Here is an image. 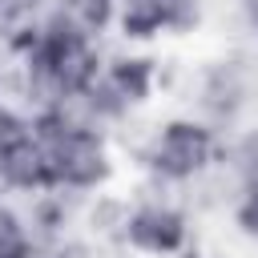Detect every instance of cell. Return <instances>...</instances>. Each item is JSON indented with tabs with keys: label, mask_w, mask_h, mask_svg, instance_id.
<instances>
[{
	"label": "cell",
	"mask_w": 258,
	"mask_h": 258,
	"mask_svg": "<svg viewBox=\"0 0 258 258\" xmlns=\"http://www.w3.org/2000/svg\"><path fill=\"white\" fill-rule=\"evenodd\" d=\"M214 157H218V137L206 121H194V117L165 121L145 145V161H149L153 177L169 181V185L202 177L214 165Z\"/></svg>",
	"instance_id": "2"
},
{
	"label": "cell",
	"mask_w": 258,
	"mask_h": 258,
	"mask_svg": "<svg viewBox=\"0 0 258 258\" xmlns=\"http://www.w3.org/2000/svg\"><path fill=\"white\" fill-rule=\"evenodd\" d=\"M198 0H117V28L125 40H149L198 24Z\"/></svg>",
	"instance_id": "4"
},
{
	"label": "cell",
	"mask_w": 258,
	"mask_h": 258,
	"mask_svg": "<svg viewBox=\"0 0 258 258\" xmlns=\"http://www.w3.org/2000/svg\"><path fill=\"white\" fill-rule=\"evenodd\" d=\"M44 0H0V40H16L28 28H36V12Z\"/></svg>",
	"instance_id": "7"
},
{
	"label": "cell",
	"mask_w": 258,
	"mask_h": 258,
	"mask_svg": "<svg viewBox=\"0 0 258 258\" xmlns=\"http://www.w3.org/2000/svg\"><path fill=\"white\" fill-rule=\"evenodd\" d=\"M44 153H48V169H52V189H73V194H89L97 185L109 181L113 173V153L101 129H69L56 125L48 117H32Z\"/></svg>",
	"instance_id": "1"
},
{
	"label": "cell",
	"mask_w": 258,
	"mask_h": 258,
	"mask_svg": "<svg viewBox=\"0 0 258 258\" xmlns=\"http://www.w3.org/2000/svg\"><path fill=\"white\" fill-rule=\"evenodd\" d=\"M56 8L89 36H101L109 24H117V0H56Z\"/></svg>",
	"instance_id": "6"
},
{
	"label": "cell",
	"mask_w": 258,
	"mask_h": 258,
	"mask_svg": "<svg viewBox=\"0 0 258 258\" xmlns=\"http://www.w3.org/2000/svg\"><path fill=\"white\" fill-rule=\"evenodd\" d=\"M0 101H4V64H0Z\"/></svg>",
	"instance_id": "9"
},
{
	"label": "cell",
	"mask_w": 258,
	"mask_h": 258,
	"mask_svg": "<svg viewBox=\"0 0 258 258\" xmlns=\"http://www.w3.org/2000/svg\"><path fill=\"white\" fill-rule=\"evenodd\" d=\"M234 226H238V234L258 242V181L238 189V198H234Z\"/></svg>",
	"instance_id": "8"
},
{
	"label": "cell",
	"mask_w": 258,
	"mask_h": 258,
	"mask_svg": "<svg viewBox=\"0 0 258 258\" xmlns=\"http://www.w3.org/2000/svg\"><path fill=\"white\" fill-rule=\"evenodd\" d=\"M0 189H8V194L52 189V169H48V153H44L36 125L28 133L12 137L8 145H0Z\"/></svg>",
	"instance_id": "5"
},
{
	"label": "cell",
	"mask_w": 258,
	"mask_h": 258,
	"mask_svg": "<svg viewBox=\"0 0 258 258\" xmlns=\"http://www.w3.org/2000/svg\"><path fill=\"white\" fill-rule=\"evenodd\" d=\"M125 242L141 254H177L189 238V226H185V214L173 206V202H141L125 214V226H121Z\"/></svg>",
	"instance_id": "3"
}]
</instances>
